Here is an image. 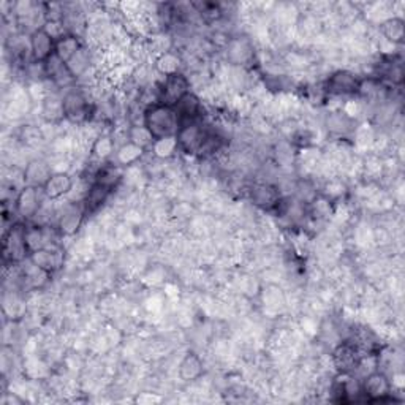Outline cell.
I'll return each instance as SVG.
<instances>
[{"instance_id":"obj_1","label":"cell","mask_w":405,"mask_h":405,"mask_svg":"<svg viewBox=\"0 0 405 405\" xmlns=\"http://www.w3.org/2000/svg\"><path fill=\"white\" fill-rule=\"evenodd\" d=\"M143 124L155 139L173 137L181 128V119L174 106L165 103H152L143 113Z\"/></svg>"},{"instance_id":"obj_2","label":"cell","mask_w":405,"mask_h":405,"mask_svg":"<svg viewBox=\"0 0 405 405\" xmlns=\"http://www.w3.org/2000/svg\"><path fill=\"white\" fill-rule=\"evenodd\" d=\"M29 249L25 244V227L15 224L4 236V260L10 263H21L29 258Z\"/></svg>"},{"instance_id":"obj_3","label":"cell","mask_w":405,"mask_h":405,"mask_svg":"<svg viewBox=\"0 0 405 405\" xmlns=\"http://www.w3.org/2000/svg\"><path fill=\"white\" fill-rule=\"evenodd\" d=\"M64 103V118L73 124H81L89 120L91 105L86 96L81 91L69 89L62 97Z\"/></svg>"},{"instance_id":"obj_4","label":"cell","mask_w":405,"mask_h":405,"mask_svg":"<svg viewBox=\"0 0 405 405\" xmlns=\"http://www.w3.org/2000/svg\"><path fill=\"white\" fill-rule=\"evenodd\" d=\"M42 195H45L42 188L24 186L15 201V209L19 217L25 220L37 217L38 212L42 211Z\"/></svg>"},{"instance_id":"obj_5","label":"cell","mask_w":405,"mask_h":405,"mask_svg":"<svg viewBox=\"0 0 405 405\" xmlns=\"http://www.w3.org/2000/svg\"><path fill=\"white\" fill-rule=\"evenodd\" d=\"M206 137H207V132L202 128V125L197 122V120L182 124L179 132L176 133L179 151L186 152V154H198L202 143H205Z\"/></svg>"},{"instance_id":"obj_6","label":"cell","mask_w":405,"mask_h":405,"mask_svg":"<svg viewBox=\"0 0 405 405\" xmlns=\"http://www.w3.org/2000/svg\"><path fill=\"white\" fill-rule=\"evenodd\" d=\"M29 48L33 60L43 64L56 52V38L45 27H38V29L30 33Z\"/></svg>"},{"instance_id":"obj_7","label":"cell","mask_w":405,"mask_h":405,"mask_svg":"<svg viewBox=\"0 0 405 405\" xmlns=\"http://www.w3.org/2000/svg\"><path fill=\"white\" fill-rule=\"evenodd\" d=\"M190 92V81L182 73H176V75L166 76L161 83L160 89V103L174 106L178 101L187 96Z\"/></svg>"},{"instance_id":"obj_8","label":"cell","mask_w":405,"mask_h":405,"mask_svg":"<svg viewBox=\"0 0 405 405\" xmlns=\"http://www.w3.org/2000/svg\"><path fill=\"white\" fill-rule=\"evenodd\" d=\"M361 393L367 401H384L391 394V382L380 370H374L363 379Z\"/></svg>"},{"instance_id":"obj_9","label":"cell","mask_w":405,"mask_h":405,"mask_svg":"<svg viewBox=\"0 0 405 405\" xmlns=\"http://www.w3.org/2000/svg\"><path fill=\"white\" fill-rule=\"evenodd\" d=\"M361 78L350 70H337L326 81V91L333 96H355Z\"/></svg>"},{"instance_id":"obj_10","label":"cell","mask_w":405,"mask_h":405,"mask_svg":"<svg viewBox=\"0 0 405 405\" xmlns=\"http://www.w3.org/2000/svg\"><path fill=\"white\" fill-rule=\"evenodd\" d=\"M84 215H86V211H84L83 202H81V205L73 202V205L67 206L64 209V212L59 215V220H57V232L60 233V236L76 234L81 225H83Z\"/></svg>"},{"instance_id":"obj_11","label":"cell","mask_w":405,"mask_h":405,"mask_svg":"<svg viewBox=\"0 0 405 405\" xmlns=\"http://www.w3.org/2000/svg\"><path fill=\"white\" fill-rule=\"evenodd\" d=\"M42 67H43V75L51 79L56 86L69 87L72 86L73 81H75V76L72 75L69 67H67V62H64L56 52H54L46 62H43Z\"/></svg>"},{"instance_id":"obj_12","label":"cell","mask_w":405,"mask_h":405,"mask_svg":"<svg viewBox=\"0 0 405 405\" xmlns=\"http://www.w3.org/2000/svg\"><path fill=\"white\" fill-rule=\"evenodd\" d=\"M360 348H358L352 342L341 343L333 352V361L334 366L339 372H355L358 364L361 361Z\"/></svg>"},{"instance_id":"obj_13","label":"cell","mask_w":405,"mask_h":405,"mask_svg":"<svg viewBox=\"0 0 405 405\" xmlns=\"http://www.w3.org/2000/svg\"><path fill=\"white\" fill-rule=\"evenodd\" d=\"M253 45L247 37H234L227 43V59L233 65L244 67L253 59Z\"/></svg>"},{"instance_id":"obj_14","label":"cell","mask_w":405,"mask_h":405,"mask_svg":"<svg viewBox=\"0 0 405 405\" xmlns=\"http://www.w3.org/2000/svg\"><path fill=\"white\" fill-rule=\"evenodd\" d=\"M27 260H29L32 265H35L37 268L52 274V273H56L57 269H60V266H62L64 252L60 251L57 246L46 247V249H42V251L30 253Z\"/></svg>"},{"instance_id":"obj_15","label":"cell","mask_w":405,"mask_h":405,"mask_svg":"<svg viewBox=\"0 0 405 405\" xmlns=\"http://www.w3.org/2000/svg\"><path fill=\"white\" fill-rule=\"evenodd\" d=\"M52 173L54 171L51 170L50 164H46L45 160L35 159V160L29 161V164H27L24 168V173H23L24 184L43 188L46 182H48L50 178L52 176Z\"/></svg>"},{"instance_id":"obj_16","label":"cell","mask_w":405,"mask_h":405,"mask_svg":"<svg viewBox=\"0 0 405 405\" xmlns=\"http://www.w3.org/2000/svg\"><path fill=\"white\" fill-rule=\"evenodd\" d=\"M73 184H75V182H73V178L69 173L57 171V173H52V176L50 178L48 182H46L42 190L45 193V198L52 201V200H59V198L65 197V195H69L72 192Z\"/></svg>"},{"instance_id":"obj_17","label":"cell","mask_w":405,"mask_h":405,"mask_svg":"<svg viewBox=\"0 0 405 405\" xmlns=\"http://www.w3.org/2000/svg\"><path fill=\"white\" fill-rule=\"evenodd\" d=\"M174 110H176L178 116L181 119V125L186 122H193L201 116V100L195 96L193 92H188L187 96L182 97L176 105H174Z\"/></svg>"},{"instance_id":"obj_18","label":"cell","mask_w":405,"mask_h":405,"mask_svg":"<svg viewBox=\"0 0 405 405\" xmlns=\"http://www.w3.org/2000/svg\"><path fill=\"white\" fill-rule=\"evenodd\" d=\"M252 201L266 211H273L275 205L282 200L279 190L269 184H255L251 190Z\"/></svg>"},{"instance_id":"obj_19","label":"cell","mask_w":405,"mask_h":405,"mask_svg":"<svg viewBox=\"0 0 405 405\" xmlns=\"http://www.w3.org/2000/svg\"><path fill=\"white\" fill-rule=\"evenodd\" d=\"M202 372H205V364H202V360L197 353L188 352L179 363L178 375L182 382L198 380Z\"/></svg>"},{"instance_id":"obj_20","label":"cell","mask_w":405,"mask_h":405,"mask_svg":"<svg viewBox=\"0 0 405 405\" xmlns=\"http://www.w3.org/2000/svg\"><path fill=\"white\" fill-rule=\"evenodd\" d=\"M383 38L391 45H402L405 38V23L401 16L387 18L380 24Z\"/></svg>"},{"instance_id":"obj_21","label":"cell","mask_w":405,"mask_h":405,"mask_svg":"<svg viewBox=\"0 0 405 405\" xmlns=\"http://www.w3.org/2000/svg\"><path fill=\"white\" fill-rule=\"evenodd\" d=\"M111 188H108L105 186H100L97 182H92V186L87 188V192L84 195L83 206L86 214L96 212L97 209L103 206V202L108 200V197L111 195Z\"/></svg>"},{"instance_id":"obj_22","label":"cell","mask_w":405,"mask_h":405,"mask_svg":"<svg viewBox=\"0 0 405 405\" xmlns=\"http://www.w3.org/2000/svg\"><path fill=\"white\" fill-rule=\"evenodd\" d=\"M154 67H155V70H157V73H160L161 76L166 78V76L176 75V73H181L182 59L178 52L166 51L155 59Z\"/></svg>"},{"instance_id":"obj_23","label":"cell","mask_w":405,"mask_h":405,"mask_svg":"<svg viewBox=\"0 0 405 405\" xmlns=\"http://www.w3.org/2000/svg\"><path fill=\"white\" fill-rule=\"evenodd\" d=\"M122 166L116 165H101L98 170L96 171V176H93V182H97L100 186H105L108 188H114L118 187V184L122 181Z\"/></svg>"},{"instance_id":"obj_24","label":"cell","mask_w":405,"mask_h":405,"mask_svg":"<svg viewBox=\"0 0 405 405\" xmlns=\"http://www.w3.org/2000/svg\"><path fill=\"white\" fill-rule=\"evenodd\" d=\"M81 48H83V45H81L79 38L73 35V33H67V35L56 40V54L64 62H69Z\"/></svg>"},{"instance_id":"obj_25","label":"cell","mask_w":405,"mask_h":405,"mask_svg":"<svg viewBox=\"0 0 405 405\" xmlns=\"http://www.w3.org/2000/svg\"><path fill=\"white\" fill-rule=\"evenodd\" d=\"M144 152L146 149H143V147L133 144L130 141H125V143L116 151V164L119 166L135 165L141 157H143Z\"/></svg>"},{"instance_id":"obj_26","label":"cell","mask_w":405,"mask_h":405,"mask_svg":"<svg viewBox=\"0 0 405 405\" xmlns=\"http://www.w3.org/2000/svg\"><path fill=\"white\" fill-rule=\"evenodd\" d=\"M114 139L111 135H98V137L93 139V143L91 146V155L92 159H96L98 161H106L114 154Z\"/></svg>"},{"instance_id":"obj_27","label":"cell","mask_w":405,"mask_h":405,"mask_svg":"<svg viewBox=\"0 0 405 405\" xmlns=\"http://www.w3.org/2000/svg\"><path fill=\"white\" fill-rule=\"evenodd\" d=\"M151 151L157 159H164V160L171 159L173 155L179 151V143H178L176 135L155 139L154 144L151 146Z\"/></svg>"},{"instance_id":"obj_28","label":"cell","mask_w":405,"mask_h":405,"mask_svg":"<svg viewBox=\"0 0 405 405\" xmlns=\"http://www.w3.org/2000/svg\"><path fill=\"white\" fill-rule=\"evenodd\" d=\"M92 64V57H91V52L89 50H86L84 46L81 48L75 56H73L69 62H67V67H69V70L73 76L79 78V76H83L84 73L89 70V67Z\"/></svg>"},{"instance_id":"obj_29","label":"cell","mask_w":405,"mask_h":405,"mask_svg":"<svg viewBox=\"0 0 405 405\" xmlns=\"http://www.w3.org/2000/svg\"><path fill=\"white\" fill-rule=\"evenodd\" d=\"M127 141H130V143L143 147V149H151V146L154 144L155 138L152 137V133L147 130L146 125L143 124V125H132L130 128H128Z\"/></svg>"},{"instance_id":"obj_30","label":"cell","mask_w":405,"mask_h":405,"mask_svg":"<svg viewBox=\"0 0 405 405\" xmlns=\"http://www.w3.org/2000/svg\"><path fill=\"white\" fill-rule=\"evenodd\" d=\"M352 118H348L346 113H334V114H331V116L328 118V132H331L333 135H346L348 133L350 130H352Z\"/></svg>"},{"instance_id":"obj_31","label":"cell","mask_w":405,"mask_h":405,"mask_svg":"<svg viewBox=\"0 0 405 405\" xmlns=\"http://www.w3.org/2000/svg\"><path fill=\"white\" fill-rule=\"evenodd\" d=\"M43 116L48 120H59L64 118L62 97L46 96L43 100Z\"/></svg>"},{"instance_id":"obj_32","label":"cell","mask_w":405,"mask_h":405,"mask_svg":"<svg viewBox=\"0 0 405 405\" xmlns=\"http://www.w3.org/2000/svg\"><path fill=\"white\" fill-rule=\"evenodd\" d=\"M310 207H312V215L316 219H326L333 215V202L328 200L326 197H319L314 198V201L310 202Z\"/></svg>"}]
</instances>
